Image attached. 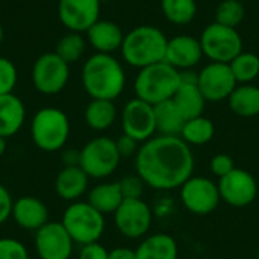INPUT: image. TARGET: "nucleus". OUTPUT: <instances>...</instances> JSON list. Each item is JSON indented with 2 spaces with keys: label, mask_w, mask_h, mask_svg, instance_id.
<instances>
[{
  "label": "nucleus",
  "mask_w": 259,
  "mask_h": 259,
  "mask_svg": "<svg viewBox=\"0 0 259 259\" xmlns=\"http://www.w3.org/2000/svg\"><path fill=\"white\" fill-rule=\"evenodd\" d=\"M137 175L155 190L181 188L194 171V156L181 137L159 135L143 143L135 155Z\"/></svg>",
  "instance_id": "1"
},
{
  "label": "nucleus",
  "mask_w": 259,
  "mask_h": 259,
  "mask_svg": "<svg viewBox=\"0 0 259 259\" xmlns=\"http://www.w3.org/2000/svg\"><path fill=\"white\" fill-rule=\"evenodd\" d=\"M82 85L91 99L114 102L126 87V73L112 55L94 53L82 67Z\"/></svg>",
  "instance_id": "2"
},
{
  "label": "nucleus",
  "mask_w": 259,
  "mask_h": 259,
  "mask_svg": "<svg viewBox=\"0 0 259 259\" xmlns=\"http://www.w3.org/2000/svg\"><path fill=\"white\" fill-rule=\"evenodd\" d=\"M167 42L168 39L161 29L143 24L124 35L120 50L129 65L141 70L165 61Z\"/></svg>",
  "instance_id": "3"
},
{
  "label": "nucleus",
  "mask_w": 259,
  "mask_h": 259,
  "mask_svg": "<svg viewBox=\"0 0 259 259\" xmlns=\"http://www.w3.org/2000/svg\"><path fill=\"white\" fill-rule=\"evenodd\" d=\"M181 85V71L165 61L144 67L138 71L134 90L138 99L158 105L173 99Z\"/></svg>",
  "instance_id": "4"
},
{
  "label": "nucleus",
  "mask_w": 259,
  "mask_h": 259,
  "mask_svg": "<svg viewBox=\"0 0 259 259\" xmlns=\"http://www.w3.org/2000/svg\"><path fill=\"white\" fill-rule=\"evenodd\" d=\"M30 137L33 144L42 152L61 150L70 137V120L59 108L39 109L30 123Z\"/></svg>",
  "instance_id": "5"
},
{
  "label": "nucleus",
  "mask_w": 259,
  "mask_h": 259,
  "mask_svg": "<svg viewBox=\"0 0 259 259\" xmlns=\"http://www.w3.org/2000/svg\"><path fill=\"white\" fill-rule=\"evenodd\" d=\"M61 223L73 243L80 246L97 243L105 232V215L88 202L77 200L67 206Z\"/></svg>",
  "instance_id": "6"
},
{
  "label": "nucleus",
  "mask_w": 259,
  "mask_h": 259,
  "mask_svg": "<svg viewBox=\"0 0 259 259\" xmlns=\"http://www.w3.org/2000/svg\"><path fill=\"white\" fill-rule=\"evenodd\" d=\"M120 153L115 141L108 137H99L88 141L80 149L79 167L93 179H103L112 175L120 164Z\"/></svg>",
  "instance_id": "7"
},
{
  "label": "nucleus",
  "mask_w": 259,
  "mask_h": 259,
  "mask_svg": "<svg viewBox=\"0 0 259 259\" xmlns=\"http://www.w3.org/2000/svg\"><path fill=\"white\" fill-rule=\"evenodd\" d=\"M203 56L211 62L229 64L243 52V39L237 29L219 23L208 24L200 35Z\"/></svg>",
  "instance_id": "8"
},
{
  "label": "nucleus",
  "mask_w": 259,
  "mask_h": 259,
  "mask_svg": "<svg viewBox=\"0 0 259 259\" xmlns=\"http://www.w3.org/2000/svg\"><path fill=\"white\" fill-rule=\"evenodd\" d=\"M70 65L55 52L41 55L32 67V83L44 96L59 94L68 83Z\"/></svg>",
  "instance_id": "9"
},
{
  "label": "nucleus",
  "mask_w": 259,
  "mask_h": 259,
  "mask_svg": "<svg viewBox=\"0 0 259 259\" xmlns=\"http://www.w3.org/2000/svg\"><path fill=\"white\" fill-rule=\"evenodd\" d=\"M220 200L219 185L208 178L191 176L181 187V202L191 214L208 215L217 209Z\"/></svg>",
  "instance_id": "10"
},
{
  "label": "nucleus",
  "mask_w": 259,
  "mask_h": 259,
  "mask_svg": "<svg viewBox=\"0 0 259 259\" xmlns=\"http://www.w3.org/2000/svg\"><path fill=\"white\" fill-rule=\"evenodd\" d=\"M115 228L131 240L144 237L152 226V211L143 199H124L114 212Z\"/></svg>",
  "instance_id": "11"
},
{
  "label": "nucleus",
  "mask_w": 259,
  "mask_h": 259,
  "mask_svg": "<svg viewBox=\"0 0 259 259\" xmlns=\"http://www.w3.org/2000/svg\"><path fill=\"white\" fill-rule=\"evenodd\" d=\"M123 134L132 137L138 143H146L156 132L153 105L135 97L129 100L121 111Z\"/></svg>",
  "instance_id": "12"
},
{
  "label": "nucleus",
  "mask_w": 259,
  "mask_h": 259,
  "mask_svg": "<svg viewBox=\"0 0 259 259\" xmlns=\"http://www.w3.org/2000/svg\"><path fill=\"white\" fill-rule=\"evenodd\" d=\"M217 185L222 200L235 208H244L253 203L259 194V187L253 175L237 167L220 178Z\"/></svg>",
  "instance_id": "13"
},
{
  "label": "nucleus",
  "mask_w": 259,
  "mask_h": 259,
  "mask_svg": "<svg viewBox=\"0 0 259 259\" xmlns=\"http://www.w3.org/2000/svg\"><path fill=\"white\" fill-rule=\"evenodd\" d=\"M197 85L206 102H222L229 99L238 83L229 64L209 62L197 73Z\"/></svg>",
  "instance_id": "14"
},
{
  "label": "nucleus",
  "mask_w": 259,
  "mask_h": 259,
  "mask_svg": "<svg viewBox=\"0 0 259 259\" xmlns=\"http://www.w3.org/2000/svg\"><path fill=\"white\" fill-rule=\"evenodd\" d=\"M73 244L61 222H49L35 232V250L39 259H70Z\"/></svg>",
  "instance_id": "15"
},
{
  "label": "nucleus",
  "mask_w": 259,
  "mask_h": 259,
  "mask_svg": "<svg viewBox=\"0 0 259 259\" xmlns=\"http://www.w3.org/2000/svg\"><path fill=\"white\" fill-rule=\"evenodd\" d=\"M100 0H59V20L70 32H87L100 20Z\"/></svg>",
  "instance_id": "16"
},
{
  "label": "nucleus",
  "mask_w": 259,
  "mask_h": 259,
  "mask_svg": "<svg viewBox=\"0 0 259 259\" xmlns=\"http://www.w3.org/2000/svg\"><path fill=\"white\" fill-rule=\"evenodd\" d=\"M171 100L185 120L203 115L206 100L199 90L197 73H193L191 70L181 71V85Z\"/></svg>",
  "instance_id": "17"
},
{
  "label": "nucleus",
  "mask_w": 259,
  "mask_h": 259,
  "mask_svg": "<svg viewBox=\"0 0 259 259\" xmlns=\"http://www.w3.org/2000/svg\"><path fill=\"white\" fill-rule=\"evenodd\" d=\"M203 58L200 39L191 35H178L167 42L165 62L179 71L194 68Z\"/></svg>",
  "instance_id": "18"
},
{
  "label": "nucleus",
  "mask_w": 259,
  "mask_h": 259,
  "mask_svg": "<svg viewBox=\"0 0 259 259\" xmlns=\"http://www.w3.org/2000/svg\"><path fill=\"white\" fill-rule=\"evenodd\" d=\"M11 217L14 219L18 228L36 232L46 223H49V208L38 197L23 196L14 200Z\"/></svg>",
  "instance_id": "19"
},
{
  "label": "nucleus",
  "mask_w": 259,
  "mask_h": 259,
  "mask_svg": "<svg viewBox=\"0 0 259 259\" xmlns=\"http://www.w3.org/2000/svg\"><path fill=\"white\" fill-rule=\"evenodd\" d=\"M124 33L121 27L111 20H99L87 30V41L96 53L112 55L121 49Z\"/></svg>",
  "instance_id": "20"
},
{
  "label": "nucleus",
  "mask_w": 259,
  "mask_h": 259,
  "mask_svg": "<svg viewBox=\"0 0 259 259\" xmlns=\"http://www.w3.org/2000/svg\"><path fill=\"white\" fill-rule=\"evenodd\" d=\"M88 175L79 167H64L55 179L56 194L67 202H77L88 188Z\"/></svg>",
  "instance_id": "21"
},
{
  "label": "nucleus",
  "mask_w": 259,
  "mask_h": 259,
  "mask_svg": "<svg viewBox=\"0 0 259 259\" xmlns=\"http://www.w3.org/2000/svg\"><path fill=\"white\" fill-rule=\"evenodd\" d=\"M26 108L14 93L0 96V137H14L23 126Z\"/></svg>",
  "instance_id": "22"
},
{
  "label": "nucleus",
  "mask_w": 259,
  "mask_h": 259,
  "mask_svg": "<svg viewBox=\"0 0 259 259\" xmlns=\"http://www.w3.org/2000/svg\"><path fill=\"white\" fill-rule=\"evenodd\" d=\"M135 255L137 259H178V243L167 234H155L143 240Z\"/></svg>",
  "instance_id": "23"
},
{
  "label": "nucleus",
  "mask_w": 259,
  "mask_h": 259,
  "mask_svg": "<svg viewBox=\"0 0 259 259\" xmlns=\"http://www.w3.org/2000/svg\"><path fill=\"white\" fill-rule=\"evenodd\" d=\"M123 194L118 182H105L96 185L88 194V203L103 215L114 214L123 203Z\"/></svg>",
  "instance_id": "24"
},
{
  "label": "nucleus",
  "mask_w": 259,
  "mask_h": 259,
  "mask_svg": "<svg viewBox=\"0 0 259 259\" xmlns=\"http://www.w3.org/2000/svg\"><path fill=\"white\" fill-rule=\"evenodd\" d=\"M228 103L231 111L238 117H256L259 114V87L252 83L237 85Z\"/></svg>",
  "instance_id": "25"
},
{
  "label": "nucleus",
  "mask_w": 259,
  "mask_h": 259,
  "mask_svg": "<svg viewBox=\"0 0 259 259\" xmlns=\"http://www.w3.org/2000/svg\"><path fill=\"white\" fill-rule=\"evenodd\" d=\"M155 108V121H156V132L167 137H181V132L185 124L184 115L179 112L173 100H165L158 103Z\"/></svg>",
  "instance_id": "26"
},
{
  "label": "nucleus",
  "mask_w": 259,
  "mask_h": 259,
  "mask_svg": "<svg viewBox=\"0 0 259 259\" xmlns=\"http://www.w3.org/2000/svg\"><path fill=\"white\" fill-rule=\"evenodd\" d=\"M117 118V108L112 100L91 99L85 108V121L93 131L109 129Z\"/></svg>",
  "instance_id": "27"
},
{
  "label": "nucleus",
  "mask_w": 259,
  "mask_h": 259,
  "mask_svg": "<svg viewBox=\"0 0 259 259\" xmlns=\"http://www.w3.org/2000/svg\"><path fill=\"white\" fill-rule=\"evenodd\" d=\"M214 123L209 118L200 115L185 121L184 129L181 132V138L188 146H203L214 138Z\"/></svg>",
  "instance_id": "28"
},
{
  "label": "nucleus",
  "mask_w": 259,
  "mask_h": 259,
  "mask_svg": "<svg viewBox=\"0 0 259 259\" xmlns=\"http://www.w3.org/2000/svg\"><path fill=\"white\" fill-rule=\"evenodd\" d=\"M161 9L170 23L185 26L194 20L197 3L196 0H161Z\"/></svg>",
  "instance_id": "29"
},
{
  "label": "nucleus",
  "mask_w": 259,
  "mask_h": 259,
  "mask_svg": "<svg viewBox=\"0 0 259 259\" xmlns=\"http://www.w3.org/2000/svg\"><path fill=\"white\" fill-rule=\"evenodd\" d=\"M237 83H250L259 76V56L252 52H241L229 62Z\"/></svg>",
  "instance_id": "30"
},
{
  "label": "nucleus",
  "mask_w": 259,
  "mask_h": 259,
  "mask_svg": "<svg viewBox=\"0 0 259 259\" xmlns=\"http://www.w3.org/2000/svg\"><path fill=\"white\" fill-rule=\"evenodd\" d=\"M85 49H87V39L82 36V33L68 32L56 42L55 53L70 65L77 62L83 56Z\"/></svg>",
  "instance_id": "31"
},
{
  "label": "nucleus",
  "mask_w": 259,
  "mask_h": 259,
  "mask_svg": "<svg viewBox=\"0 0 259 259\" xmlns=\"http://www.w3.org/2000/svg\"><path fill=\"white\" fill-rule=\"evenodd\" d=\"M246 17V9L241 0H223L215 9V23L234 27L240 26Z\"/></svg>",
  "instance_id": "32"
},
{
  "label": "nucleus",
  "mask_w": 259,
  "mask_h": 259,
  "mask_svg": "<svg viewBox=\"0 0 259 259\" xmlns=\"http://www.w3.org/2000/svg\"><path fill=\"white\" fill-rule=\"evenodd\" d=\"M17 68L11 62V59L0 56V96L14 93V88L17 85Z\"/></svg>",
  "instance_id": "33"
},
{
  "label": "nucleus",
  "mask_w": 259,
  "mask_h": 259,
  "mask_svg": "<svg viewBox=\"0 0 259 259\" xmlns=\"http://www.w3.org/2000/svg\"><path fill=\"white\" fill-rule=\"evenodd\" d=\"M0 259H29V253L21 241L0 238Z\"/></svg>",
  "instance_id": "34"
},
{
  "label": "nucleus",
  "mask_w": 259,
  "mask_h": 259,
  "mask_svg": "<svg viewBox=\"0 0 259 259\" xmlns=\"http://www.w3.org/2000/svg\"><path fill=\"white\" fill-rule=\"evenodd\" d=\"M120 190L123 194V199H141L144 194L146 182L138 176H126L120 182Z\"/></svg>",
  "instance_id": "35"
},
{
  "label": "nucleus",
  "mask_w": 259,
  "mask_h": 259,
  "mask_svg": "<svg viewBox=\"0 0 259 259\" xmlns=\"http://www.w3.org/2000/svg\"><path fill=\"white\" fill-rule=\"evenodd\" d=\"M209 167H211V171H212L217 178H223V176H226L228 173H231V171L235 168V162H234V159H232L229 155H226V153H219V155H215V156L211 159Z\"/></svg>",
  "instance_id": "36"
},
{
  "label": "nucleus",
  "mask_w": 259,
  "mask_h": 259,
  "mask_svg": "<svg viewBox=\"0 0 259 259\" xmlns=\"http://www.w3.org/2000/svg\"><path fill=\"white\" fill-rule=\"evenodd\" d=\"M115 146H117V150L121 158L134 156V155H137V152L140 149V143L126 134H123L121 137H118V140H115Z\"/></svg>",
  "instance_id": "37"
},
{
  "label": "nucleus",
  "mask_w": 259,
  "mask_h": 259,
  "mask_svg": "<svg viewBox=\"0 0 259 259\" xmlns=\"http://www.w3.org/2000/svg\"><path fill=\"white\" fill-rule=\"evenodd\" d=\"M108 255H109V252L97 241V243L82 246L79 259H108Z\"/></svg>",
  "instance_id": "38"
},
{
  "label": "nucleus",
  "mask_w": 259,
  "mask_h": 259,
  "mask_svg": "<svg viewBox=\"0 0 259 259\" xmlns=\"http://www.w3.org/2000/svg\"><path fill=\"white\" fill-rule=\"evenodd\" d=\"M14 200L9 194V191L0 184V226L11 217Z\"/></svg>",
  "instance_id": "39"
},
{
  "label": "nucleus",
  "mask_w": 259,
  "mask_h": 259,
  "mask_svg": "<svg viewBox=\"0 0 259 259\" xmlns=\"http://www.w3.org/2000/svg\"><path fill=\"white\" fill-rule=\"evenodd\" d=\"M62 161H64L65 167H76V165H79V162H80V150H76V149L65 150L64 155H62Z\"/></svg>",
  "instance_id": "40"
},
{
  "label": "nucleus",
  "mask_w": 259,
  "mask_h": 259,
  "mask_svg": "<svg viewBox=\"0 0 259 259\" xmlns=\"http://www.w3.org/2000/svg\"><path fill=\"white\" fill-rule=\"evenodd\" d=\"M108 259H137L135 250L127 249V247H115L114 250L109 252Z\"/></svg>",
  "instance_id": "41"
},
{
  "label": "nucleus",
  "mask_w": 259,
  "mask_h": 259,
  "mask_svg": "<svg viewBox=\"0 0 259 259\" xmlns=\"http://www.w3.org/2000/svg\"><path fill=\"white\" fill-rule=\"evenodd\" d=\"M6 147H8V144H6V138H5V137H0V156H3V155H5Z\"/></svg>",
  "instance_id": "42"
},
{
  "label": "nucleus",
  "mask_w": 259,
  "mask_h": 259,
  "mask_svg": "<svg viewBox=\"0 0 259 259\" xmlns=\"http://www.w3.org/2000/svg\"><path fill=\"white\" fill-rule=\"evenodd\" d=\"M3 36H5V32H3V27L0 26V44H2V41H3Z\"/></svg>",
  "instance_id": "43"
},
{
  "label": "nucleus",
  "mask_w": 259,
  "mask_h": 259,
  "mask_svg": "<svg viewBox=\"0 0 259 259\" xmlns=\"http://www.w3.org/2000/svg\"><path fill=\"white\" fill-rule=\"evenodd\" d=\"M256 259H259V250H258V255H256Z\"/></svg>",
  "instance_id": "44"
},
{
  "label": "nucleus",
  "mask_w": 259,
  "mask_h": 259,
  "mask_svg": "<svg viewBox=\"0 0 259 259\" xmlns=\"http://www.w3.org/2000/svg\"><path fill=\"white\" fill-rule=\"evenodd\" d=\"M52 2H59V0H52Z\"/></svg>",
  "instance_id": "45"
},
{
  "label": "nucleus",
  "mask_w": 259,
  "mask_h": 259,
  "mask_svg": "<svg viewBox=\"0 0 259 259\" xmlns=\"http://www.w3.org/2000/svg\"><path fill=\"white\" fill-rule=\"evenodd\" d=\"M100 2H103V0H100Z\"/></svg>",
  "instance_id": "46"
}]
</instances>
